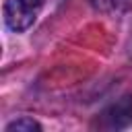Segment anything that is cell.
Returning a JSON list of instances; mask_svg holds the SVG:
<instances>
[{
  "instance_id": "7a4b0ae2",
  "label": "cell",
  "mask_w": 132,
  "mask_h": 132,
  "mask_svg": "<svg viewBox=\"0 0 132 132\" xmlns=\"http://www.w3.org/2000/svg\"><path fill=\"white\" fill-rule=\"evenodd\" d=\"M105 118L109 120V126L111 128H124V124L120 122V118H124L128 124L132 122V99H124V101H120L118 105H113L107 113H105Z\"/></svg>"
},
{
  "instance_id": "3957f363",
  "label": "cell",
  "mask_w": 132,
  "mask_h": 132,
  "mask_svg": "<svg viewBox=\"0 0 132 132\" xmlns=\"http://www.w3.org/2000/svg\"><path fill=\"white\" fill-rule=\"evenodd\" d=\"M39 130H41V126L31 118H21L6 126V132H39Z\"/></svg>"
},
{
  "instance_id": "6da1fadb",
  "label": "cell",
  "mask_w": 132,
  "mask_h": 132,
  "mask_svg": "<svg viewBox=\"0 0 132 132\" xmlns=\"http://www.w3.org/2000/svg\"><path fill=\"white\" fill-rule=\"evenodd\" d=\"M43 0H6L4 21L12 31H25L33 25Z\"/></svg>"
}]
</instances>
